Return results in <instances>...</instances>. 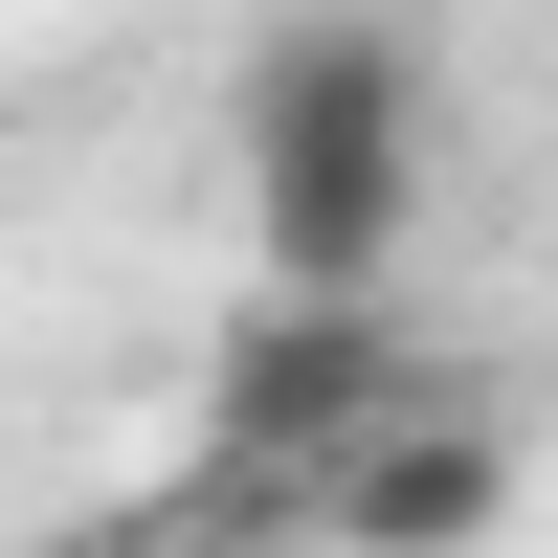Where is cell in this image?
Listing matches in <instances>:
<instances>
[{
	"instance_id": "1",
	"label": "cell",
	"mask_w": 558,
	"mask_h": 558,
	"mask_svg": "<svg viewBox=\"0 0 558 558\" xmlns=\"http://www.w3.org/2000/svg\"><path fill=\"white\" fill-rule=\"evenodd\" d=\"M402 223H425V45H402L380 0L268 23L246 45V246H268V291L380 313Z\"/></svg>"
},
{
	"instance_id": "2",
	"label": "cell",
	"mask_w": 558,
	"mask_h": 558,
	"mask_svg": "<svg viewBox=\"0 0 558 558\" xmlns=\"http://www.w3.org/2000/svg\"><path fill=\"white\" fill-rule=\"evenodd\" d=\"M402 336L380 313H336V291H268L246 336L202 357V536H313V492L357 470V447L402 425Z\"/></svg>"
},
{
	"instance_id": "3",
	"label": "cell",
	"mask_w": 558,
	"mask_h": 558,
	"mask_svg": "<svg viewBox=\"0 0 558 558\" xmlns=\"http://www.w3.org/2000/svg\"><path fill=\"white\" fill-rule=\"evenodd\" d=\"M514 536V425L492 402H402L336 492H313V558H492Z\"/></svg>"
}]
</instances>
